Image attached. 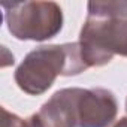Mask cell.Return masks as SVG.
Wrapping results in <instances>:
<instances>
[{
	"mask_svg": "<svg viewBox=\"0 0 127 127\" xmlns=\"http://www.w3.org/2000/svg\"><path fill=\"white\" fill-rule=\"evenodd\" d=\"M126 111H127V99H126Z\"/></svg>",
	"mask_w": 127,
	"mask_h": 127,
	"instance_id": "9",
	"label": "cell"
},
{
	"mask_svg": "<svg viewBox=\"0 0 127 127\" xmlns=\"http://www.w3.org/2000/svg\"><path fill=\"white\" fill-rule=\"evenodd\" d=\"M2 127H40L36 115H30L29 118H21L17 114L9 112L6 108H2Z\"/></svg>",
	"mask_w": 127,
	"mask_h": 127,
	"instance_id": "7",
	"label": "cell"
},
{
	"mask_svg": "<svg viewBox=\"0 0 127 127\" xmlns=\"http://www.w3.org/2000/svg\"><path fill=\"white\" fill-rule=\"evenodd\" d=\"M78 43L87 67H102L115 55L127 57V18L87 17Z\"/></svg>",
	"mask_w": 127,
	"mask_h": 127,
	"instance_id": "3",
	"label": "cell"
},
{
	"mask_svg": "<svg viewBox=\"0 0 127 127\" xmlns=\"http://www.w3.org/2000/svg\"><path fill=\"white\" fill-rule=\"evenodd\" d=\"M87 69L78 42L42 45L24 57L14 78L21 91L40 96L54 85L57 76H76Z\"/></svg>",
	"mask_w": 127,
	"mask_h": 127,
	"instance_id": "1",
	"label": "cell"
},
{
	"mask_svg": "<svg viewBox=\"0 0 127 127\" xmlns=\"http://www.w3.org/2000/svg\"><path fill=\"white\" fill-rule=\"evenodd\" d=\"M2 8L8 30L18 40L43 42L63 29V11L55 2H5Z\"/></svg>",
	"mask_w": 127,
	"mask_h": 127,
	"instance_id": "2",
	"label": "cell"
},
{
	"mask_svg": "<svg viewBox=\"0 0 127 127\" xmlns=\"http://www.w3.org/2000/svg\"><path fill=\"white\" fill-rule=\"evenodd\" d=\"M87 17L127 18V2H90L87 5Z\"/></svg>",
	"mask_w": 127,
	"mask_h": 127,
	"instance_id": "6",
	"label": "cell"
},
{
	"mask_svg": "<svg viewBox=\"0 0 127 127\" xmlns=\"http://www.w3.org/2000/svg\"><path fill=\"white\" fill-rule=\"evenodd\" d=\"M118 114L115 94L102 87L84 88L79 99V127H108Z\"/></svg>",
	"mask_w": 127,
	"mask_h": 127,
	"instance_id": "5",
	"label": "cell"
},
{
	"mask_svg": "<svg viewBox=\"0 0 127 127\" xmlns=\"http://www.w3.org/2000/svg\"><path fill=\"white\" fill-rule=\"evenodd\" d=\"M81 87H67L55 91L34 114L40 127H79Z\"/></svg>",
	"mask_w": 127,
	"mask_h": 127,
	"instance_id": "4",
	"label": "cell"
},
{
	"mask_svg": "<svg viewBox=\"0 0 127 127\" xmlns=\"http://www.w3.org/2000/svg\"><path fill=\"white\" fill-rule=\"evenodd\" d=\"M112 127H127V115L126 117H121L118 121H115L112 124Z\"/></svg>",
	"mask_w": 127,
	"mask_h": 127,
	"instance_id": "8",
	"label": "cell"
}]
</instances>
